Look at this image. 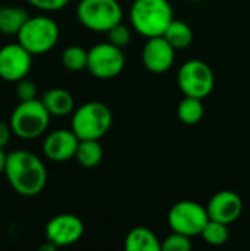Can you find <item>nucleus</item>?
I'll return each instance as SVG.
<instances>
[{"mask_svg":"<svg viewBox=\"0 0 250 251\" xmlns=\"http://www.w3.org/2000/svg\"><path fill=\"white\" fill-rule=\"evenodd\" d=\"M133 28L143 37L164 35L174 19V10L168 0H134L130 10Z\"/></svg>","mask_w":250,"mask_h":251,"instance_id":"f03ea898","label":"nucleus"},{"mask_svg":"<svg viewBox=\"0 0 250 251\" xmlns=\"http://www.w3.org/2000/svg\"><path fill=\"white\" fill-rule=\"evenodd\" d=\"M41 101L44 103L46 109L49 110V113L52 116H66V115L72 113L74 107H75L72 94L63 88L47 90L43 94Z\"/></svg>","mask_w":250,"mask_h":251,"instance_id":"dca6fc26","label":"nucleus"},{"mask_svg":"<svg viewBox=\"0 0 250 251\" xmlns=\"http://www.w3.org/2000/svg\"><path fill=\"white\" fill-rule=\"evenodd\" d=\"M164 37L175 50H180L189 47L193 43V29L187 22L172 19L168 28L165 29Z\"/></svg>","mask_w":250,"mask_h":251,"instance_id":"6ab92c4d","label":"nucleus"},{"mask_svg":"<svg viewBox=\"0 0 250 251\" xmlns=\"http://www.w3.org/2000/svg\"><path fill=\"white\" fill-rule=\"evenodd\" d=\"M143 65L153 74H164L169 71L175 60V49L167 41L164 35L147 38L141 51Z\"/></svg>","mask_w":250,"mask_h":251,"instance_id":"f8f14e48","label":"nucleus"},{"mask_svg":"<svg viewBox=\"0 0 250 251\" xmlns=\"http://www.w3.org/2000/svg\"><path fill=\"white\" fill-rule=\"evenodd\" d=\"M206 210H208L209 219L230 225L240 218L243 212V201L237 193L224 190L211 197L206 206Z\"/></svg>","mask_w":250,"mask_h":251,"instance_id":"4468645a","label":"nucleus"},{"mask_svg":"<svg viewBox=\"0 0 250 251\" xmlns=\"http://www.w3.org/2000/svg\"><path fill=\"white\" fill-rule=\"evenodd\" d=\"M125 66L122 49L112 43H100L88 50L87 69L99 79L116 78Z\"/></svg>","mask_w":250,"mask_h":251,"instance_id":"1a4fd4ad","label":"nucleus"},{"mask_svg":"<svg viewBox=\"0 0 250 251\" xmlns=\"http://www.w3.org/2000/svg\"><path fill=\"white\" fill-rule=\"evenodd\" d=\"M74 159L85 169L99 166L103 159V149L99 140H80Z\"/></svg>","mask_w":250,"mask_h":251,"instance_id":"a211bd4d","label":"nucleus"},{"mask_svg":"<svg viewBox=\"0 0 250 251\" xmlns=\"http://www.w3.org/2000/svg\"><path fill=\"white\" fill-rule=\"evenodd\" d=\"M88 50L81 46H69L62 53V65L72 72L87 69Z\"/></svg>","mask_w":250,"mask_h":251,"instance_id":"412c9836","label":"nucleus"},{"mask_svg":"<svg viewBox=\"0 0 250 251\" xmlns=\"http://www.w3.org/2000/svg\"><path fill=\"white\" fill-rule=\"evenodd\" d=\"M208 221L209 215L206 207L192 200H181L175 203L168 213V224L171 229L190 238L200 235Z\"/></svg>","mask_w":250,"mask_h":251,"instance_id":"6e6552de","label":"nucleus"},{"mask_svg":"<svg viewBox=\"0 0 250 251\" xmlns=\"http://www.w3.org/2000/svg\"><path fill=\"white\" fill-rule=\"evenodd\" d=\"M192 247L193 244L190 237L174 231L162 241V251H189Z\"/></svg>","mask_w":250,"mask_h":251,"instance_id":"5701e85b","label":"nucleus"},{"mask_svg":"<svg viewBox=\"0 0 250 251\" xmlns=\"http://www.w3.org/2000/svg\"><path fill=\"white\" fill-rule=\"evenodd\" d=\"M32 66V54L19 43L6 44L0 49V78L7 82L24 79Z\"/></svg>","mask_w":250,"mask_h":251,"instance_id":"9d476101","label":"nucleus"},{"mask_svg":"<svg viewBox=\"0 0 250 251\" xmlns=\"http://www.w3.org/2000/svg\"><path fill=\"white\" fill-rule=\"evenodd\" d=\"M56 249H57V246H55L53 243L47 241L46 244H43V246L40 247V251H55Z\"/></svg>","mask_w":250,"mask_h":251,"instance_id":"c85d7f7f","label":"nucleus"},{"mask_svg":"<svg viewBox=\"0 0 250 251\" xmlns=\"http://www.w3.org/2000/svg\"><path fill=\"white\" fill-rule=\"evenodd\" d=\"M77 16L87 29L108 32L122 22V7L118 0H80Z\"/></svg>","mask_w":250,"mask_h":251,"instance_id":"423d86ee","label":"nucleus"},{"mask_svg":"<svg viewBox=\"0 0 250 251\" xmlns=\"http://www.w3.org/2000/svg\"><path fill=\"white\" fill-rule=\"evenodd\" d=\"M177 115L180 121L186 125L199 124L205 115V106L202 103V99L186 96L177 107Z\"/></svg>","mask_w":250,"mask_h":251,"instance_id":"aec40b11","label":"nucleus"},{"mask_svg":"<svg viewBox=\"0 0 250 251\" xmlns=\"http://www.w3.org/2000/svg\"><path fill=\"white\" fill-rule=\"evenodd\" d=\"M80 138L72 129L52 131L43 143V153L52 162H68L75 157Z\"/></svg>","mask_w":250,"mask_h":251,"instance_id":"ddd939ff","label":"nucleus"},{"mask_svg":"<svg viewBox=\"0 0 250 251\" xmlns=\"http://www.w3.org/2000/svg\"><path fill=\"white\" fill-rule=\"evenodd\" d=\"M59 26L49 16H29L18 32V43L32 56L50 51L59 40Z\"/></svg>","mask_w":250,"mask_h":251,"instance_id":"39448f33","label":"nucleus"},{"mask_svg":"<svg viewBox=\"0 0 250 251\" xmlns=\"http://www.w3.org/2000/svg\"><path fill=\"white\" fill-rule=\"evenodd\" d=\"M28 3L44 12H56L63 9L69 3V0H28Z\"/></svg>","mask_w":250,"mask_h":251,"instance_id":"a878e982","label":"nucleus"},{"mask_svg":"<svg viewBox=\"0 0 250 251\" xmlns=\"http://www.w3.org/2000/svg\"><path fill=\"white\" fill-rule=\"evenodd\" d=\"M84 234L83 221L71 213L52 218L46 225V238L57 247H68L81 240Z\"/></svg>","mask_w":250,"mask_h":251,"instance_id":"9b49d317","label":"nucleus"},{"mask_svg":"<svg viewBox=\"0 0 250 251\" xmlns=\"http://www.w3.org/2000/svg\"><path fill=\"white\" fill-rule=\"evenodd\" d=\"M178 87L184 96L205 99L215 87V75L211 66L200 59H190L180 66Z\"/></svg>","mask_w":250,"mask_h":251,"instance_id":"0eeeda50","label":"nucleus"},{"mask_svg":"<svg viewBox=\"0 0 250 251\" xmlns=\"http://www.w3.org/2000/svg\"><path fill=\"white\" fill-rule=\"evenodd\" d=\"M6 159H7V154L4 153V149H0V175H1V174H4Z\"/></svg>","mask_w":250,"mask_h":251,"instance_id":"cd10ccee","label":"nucleus"},{"mask_svg":"<svg viewBox=\"0 0 250 251\" xmlns=\"http://www.w3.org/2000/svg\"><path fill=\"white\" fill-rule=\"evenodd\" d=\"M12 128L10 124H6L3 121H0V149H4L7 146V143L10 141L12 137Z\"/></svg>","mask_w":250,"mask_h":251,"instance_id":"bb28decb","label":"nucleus"},{"mask_svg":"<svg viewBox=\"0 0 250 251\" xmlns=\"http://www.w3.org/2000/svg\"><path fill=\"white\" fill-rule=\"evenodd\" d=\"M29 15L25 9L16 6L0 7V32L7 35H18Z\"/></svg>","mask_w":250,"mask_h":251,"instance_id":"f3484780","label":"nucleus"},{"mask_svg":"<svg viewBox=\"0 0 250 251\" xmlns=\"http://www.w3.org/2000/svg\"><path fill=\"white\" fill-rule=\"evenodd\" d=\"M15 94H16V99L19 101H28V100H32L37 97V85L24 78L21 81L16 82V87H15Z\"/></svg>","mask_w":250,"mask_h":251,"instance_id":"393cba45","label":"nucleus"},{"mask_svg":"<svg viewBox=\"0 0 250 251\" xmlns=\"http://www.w3.org/2000/svg\"><path fill=\"white\" fill-rule=\"evenodd\" d=\"M4 175L13 191L24 197L38 196L47 184V169L43 160L27 150L7 154Z\"/></svg>","mask_w":250,"mask_h":251,"instance_id":"f257e3e1","label":"nucleus"},{"mask_svg":"<svg viewBox=\"0 0 250 251\" xmlns=\"http://www.w3.org/2000/svg\"><path fill=\"white\" fill-rule=\"evenodd\" d=\"M0 110H1V106H0Z\"/></svg>","mask_w":250,"mask_h":251,"instance_id":"7c9ffc66","label":"nucleus"},{"mask_svg":"<svg viewBox=\"0 0 250 251\" xmlns=\"http://www.w3.org/2000/svg\"><path fill=\"white\" fill-rule=\"evenodd\" d=\"M189 1H203V0H189Z\"/></svg>","mask_w":250,"mask_h":251,"instance_id":"c756f323","label":"nucleus"},{"mask_svg":"<svg viewBox=\"0 0 250 251\" xmlns=\"http://www.w3.org/2000/svg\"><path fill=\"white\" fill-rule=\"evenodd\" d=\"M108 37H109V43L122 49V47L128 46L131 41V29L128 25L119 22L108 31Z\"/></svg>","mask_w":250,"mask_h":251,"instance_id":"b1692460","label":"nucleus"},{"mask_svg":"<svg viewBox=\"0 0 250 251\" xmlns=\"http://www.w3.org/2000/svg\"><path fill=\"white\" fill-rule=\"evenodd\" d=\"M200 235L209 246H214V247L222 246V244H225L228 241V237H230L228 225H225L222 222H218V221L209 219Z\"/></svg>","mask_w":250,"mask_h":251,"instance_id":"4be33fe9","label":"nucleus"},{"mask_svg":"<svg viewBox=\"0 0 250 251\" xmlns=\"http://www.w3.org/2000/svg\"><path fill=\"white\" fill-rule=\"evenodd\" d=\"M50 113L41 100L19 101L10 115L12 132L22 140H34L43 135L50 122Z\"/></svg>","mask_w":250,"mask_h":251,"instance_id":"20e7f679","label":"nucleus"},{"mask_svg":"<svg viewBox=\"0 0 250 251\" xmlns=\"http://www.w3.org/2000/svg\"><path fill=\"white\" fill-rule=\"evenodd\" d=\"M124 247L127 251H162V241L152 229L137 226L127 234Z\"/></svg>","mask_w":250,"mask_h":251,"instance_id":"2eb2a0df","label":"nucleus"},{"mask_svg":"<svg viewBox=\"0 0 250 251\" xmlns=\"http://www.w3.org/2000/svg\"><path fill=\"white\" fill-rule=\"evenodd\" d=\"M113 122L111 109L102 101H88L74 110L71 129L80 140L103 138Z\"/></svg>","mask_w":250,"mask_h":251,"instance_id":"7ed1b4c3","label":"nucleus"}]
</instances>
